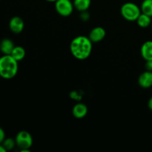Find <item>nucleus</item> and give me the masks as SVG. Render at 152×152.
Masks as SVG:
<instances>
[{"mask_svg": "<svg viewBox=\"0 0 152 152\" xmlns=\"http://www.w3.org/2000/svg\"><path fill=\"white\" fill-rule=\"evenodd\" d=\"M74 3L71 0H57L55 1V10L63 17H68L74 11Z\"/></svg>", "mask_w": 152, "mask_h": 152, "instance_id": "39448f33", "label": "nucleus"}, {"mask_svg": "<svg viewBox=\"0 0 152 152\" xmlns=\"http://www.w3.org/2000/svg\"><path fill=\"white\" fill-rule=\"evenodd\" d=\"M106 36V31L102 27H96L91 31L89 34V39L93 43H97L104 39Z\"/></svg>", "mask_w": 152, "mask_h": 152, "instance_id": "0eeeda50", "label": "nucleus"}, {"mask_svg": "<svg viewBox=\"0 0 152 152\" xmlns=\"http://www.w3.org/2000/svg\"><path fill=\"white\" fill-rule=\"evenodd\" d=\"M88 107L86 104L79 102L77 103L72 109V114L74 117L77 119H83L87 115Z\"/></svg>", "mask_w": 152, "mask_h": 152, "instance_id": "1a4fd4ad", "label": "nucleus"}, {"mask_svg": "<svg viewBox=\"0 0 152 152\" xmlns=\"http://www.w3.org/2000/svg\"><path fill=\"white\" fill-rule=\"evenodd\" d=\"M46 1H50V2H55V1H56L57 0H46Z\"/></svg>", "mask_w": 152, "mask_h": 152, "instance_id": "412c9836", "label": "nucleus"}, {"mask_svg": "<svg viewBox=\"0 0 152 152\" xmlns=\"http://www.w3.org/2000/svg\"><path fill=\"white\" fill-rule=\"evenodd\" d=\"M148 107L150 110L152 111V96H151V98L149 99L148 102Z\"/></svg>", "mask_w": 152, "mask_h": 152, "instance_id": "6ab92c4d", "label": "nucleus"}, {"mask_svg": "<svg viewBox=\"0 0 152 152\" xmlns=\"http://www.w3.org/2000/svg\"><path fill=\"white\" fill-rule=\"evenodd\" d=\"M25 23L23 19L19 16H13L9 22V28L15 34H19L24 30Z\"/></svg>", "mask_w": 152, "mask_h": 152, "instance_id": "423d86ee", "label": "nucleus"}, {"mask_svg": "<svg viewBox=\"0 0 152 152\" xmlns=\"http://www.w3.org/2000/svg\"><path fill=\"white\" fill-rule=\"evenodd\" d=\"M1 144H2L3 146L5 148V149L7 151H10V150L13 149L14 147L16 145L15 139H13V138L10 137L5 138V140L3 141V142Z\"/></svg>", "mask_w": 152, "mask_h": 152, "instance_id": "dca6fc26", "label": "nucleus"}, {"mask_svg": "<svg viewBox=\"0 0 152 152\" xmlns=\"http://www.w3.org/2000/svg\"><path fill=\"white\" fill-rule=\"evenodd\" d=\"M7 151V150L5 149V148H4V146H3L2 144H0V152H6Z\"/></svg>", "mask_w": 152, "mask_h": 152, "instance_id": "aec40b11", "label": "nucleus"}, {"mask_svg": "<svg viewBox=\"0 0 152 152\" xmlns=\"http://www.w3.org/2000/svg\"><path fill=\"white\" fill-rule=\"evenodd\" d=\"M151 29H152V22H151Z\"/></svg>", "mask_w": 152, "mask_h": 152, "instance_id": "4be33fe9", "label": "nucleus"}, {"mask_svg": "<svg viewBox=\"0 0 152 152\" xmlns=\"http://www.w3.org/2000/svg\"><path fill=\"white\" fill-rule=\"evenodd\" d=\"M141 9L137 4L133 2H126L122 5L120 13L122 16L130 22H134L141 14Z\"/></svg>", "mask_w": 152, "mask_h": 152, "instance_id": "7ed1b4c3", "label": "nucleus"}, {"mask_svg": "<svg viewBox=\"0 0 152 152\" xmlns=\"http://www.w3.org/2000/svg\"><path fill=\"white\" fill-rule=\"evenodd\" d=\"M74 8L80 12L87 11L91 4V0H74Z\"/></svg>", "mask_w": 152, "mask_h": 152, "instance_id": "f8f14e48", "label": "nucleus"}, {"mask_svg": "<svg viewBox=\"0 0 152 152\" xmlns=\"http://www.w3.org/2000/svg\"><path fill=\"white\" fill-rule=\"evenodd\" d=\"M140 53L142 57L145 61L152 59V41L145 42L140 48Z\"/></svg>", "mask_w": 152, "mask_h": 152, "instance_id": "9b49d317", "label": "nucleus"}, {"mask_svg": "<svg viewBox=\"0 0 152 152\" xmlns=\"http://www.w3.org/2000/svg\"><path fill=\"white\" fill-rule=\"evenodd\" d=\"M5 132H4V129L0 127V144H1L3 142V141L5 140Z\"/></svg>", "mask_w": 152, "mask_h": 152, "instance_id": "f3484780", "label": "nucleus"}, {"mask_svg": "<svg viewBox=\"0 0 152 152\" xmlns=\"http://www.w3.org/2000/svg\"><path fill=\"white\" fill-rule=\"evenodd\" d=\"M16 146L21 152H30V148L33 145V137L27 131H21L18 132L15 137Z\"/></svg>", "mask_w": 152, "mask_h": 152, "instance_id": "20e7f679", "label": "nucleus"}, {"mask_svg": "<svg viewBox=\"0 0 152 152\" xmlns=\"http://www.w3.org/2000/svg\"><path fill=\"white\" fill-rule=\"evenodd\" d=\"M19 70L18 61L11 55H2L0 57V77L10 80L16 76Z\"/></svg>", "mask_w": 152, "mask_h": 152, "instance_id": "f03ea898", "label": "nucleus"}, {"mask_svg": "<svg viewBox=\"0 0 152 152\" xmlns=\"http://www.w3.org/2000/svg\"><path fill=\"white\" fill-rule=\"evenodd\" d=\"M151 18L152 17H151V16H148V15L145 14V13H141V14L137 18L136 22L139 27L142 28H146L151 25Z\"/></svg>", "mask_w": 152, "mask_h": 152, "instance_id": "ddd939ff", "label": "nucleus"}, {"mask_svg": "<svg viewBox=\"0 0 152 152\" xmlns=\"http://www.w3.org/2000/svg\"><path fill=\"white\" fill-rule=\"evenodd\" d=\"M25 54H26V51H25V48L19 45L15 46L13 51L10 53V55L18 62L22 60L25 58Z\"/></svg>", "mask_w": 152, "mask_h": 152, "instance_id": "4468645a", "label": "nucleus"}, {"mask_svg": "<svg viewBox=\"0 0 152 152\" xmlns=\"http://www.w3.org/2000/svg\"><path fill=\"white\" fill-rule=\"evenodd\" d=\"M140 9L142 13L152 17V0H143Z\"/></svg>", "mask_w": 152, "mask_h": 152, "instance_id": "2eb2a0df", "label": "nucleus"}, {"mask_svg": "<svg viewBox=\"0 0 152 152\" xmlns=\"http://www.w3.org/2000/svg\"><path fill=\"white\" fill-rule=\"evenodd\" d=\"M93 42L89 37L86 36H78L73 39L70 44V50L76 59L85 60L90 56L91 53Z\"/></svg>", "mask_w": 152, "mask_h": 152, "instance_id": "f257e3e1", "label": "nucleus"}, {"mask_svg": "<svg viewBox=\"0 0 152 152\" xmlns=\"http://www.w3.org/2000/svg\"><path fill=\"white\" fill-rule=\"evenodd\" d=\"M138 84L142 88H149L152 87V71H145L138 77Z\"/></svg>", "mask_w": 152, "mask_h": 152, "instance_id": "6e6552de", "label": "nucleus"}, {"mask_svg": "<svg viewBox=\"0 0 152 152\" xmlns=\"http://www.w3.org/2000/svg\"><path fill=\"white\" fill-rule=\"evenodd\" d=\"M14 47L13 42L8 38L3 39L0 42V51L3 55H10Z\"/></svg>", "mask_w": 152, "mask_h": 152, "instance_id": "9d476101", "label": "nucleus"}, {"mask_svg": "<svg viewBox=\"0 0 152 152\" xmlns=\"http://www.w3.org/2000/svg\"><path fill=\"white\" fill-rule=\"evenodd\" d=\"M145 67V69H146L147 71H152V59H151V60L146 61Z\"/></svg>", "mask_w": 152, "mask_h": 152, "instance_id": "a211bd4d", "label": "nucleus"}]
</instances>
